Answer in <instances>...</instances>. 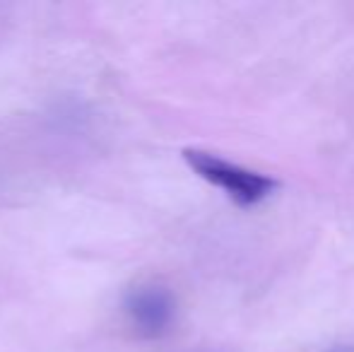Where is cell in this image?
<instances>
[{"label":"cell","instance_id":"3957f363","mask_svg":"<svg viewBox=\"0 0 354 352\" xmlns=\"http://www.w3.org/2000/svg\"><path fill=\"white\" fill-rule=\"evenodd\" d=\"M333 352H354V350H333Z\"/></svg>","mask_w":354,"mask_h":352},{"label":"cell","instance_id":"6da1fadb","mask_svg":"<svg viewBox=\"0 0 354 352\" xmlns=\"http://www.w3.org/2000/svg\"><path fill=\"white\" fill-rule=\"evenodd\" d=\"M183 160L188 162L193 172L214 188L224 191L239 205H256L266 201L277 188V181L261 172H253L248 167L234 165L224 157L205 150H183Z\"/></svg>","mask_w":354,"mask_h":352},{"label":"cell","instance_id":"7a4b0ae2","mask_svg":"<svg viewBox=\"0 0 354 352\" xmlns=\"http://www.w3.org/2000/svg\"><path fill=\"white\" fill-rule=\"evenodd\" d=\"M126 314L131 319L133 328L145 338H159L174 324L176 316V299L162 285H140L128 292Z\"/></svg>","mask_w":354,"mask_h":352}]
</instances>
